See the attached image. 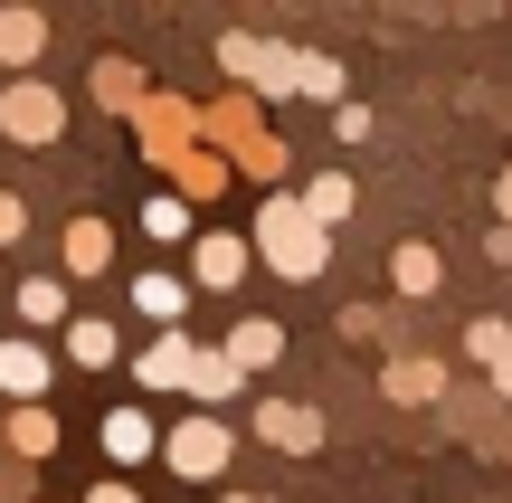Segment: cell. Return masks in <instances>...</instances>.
<instances>
[{"label": "cell", "instance_id": "cell-3", "mask_svg": "<svg viewBox=\"0 0 512 503\" xmlns=\"http://www.w3.org/2000/svg\"><path fill=\"white\" fill-rule=\"evenodd\" d=\"M0 133H10V143H57V133H67V95L57 86H38V76H19L10 95H0Z\"/></svg>", "mask_w": 512, "mask_h": 503}, {"label": "cell", "instance_id": "cell-13", "mask_svg": "<svg viewBox=\"0 0 512 503\" xmlns=\"http://www.w3.org/2000/svg\"><path fill=\"white\" fill-rule=\"evenodd\" d=\"M133 314L162 323V333H181V314H190V276H133Z\"/></svg>", "mask_w": 512, "mask_h": 503}, {"label": "cell", "instance_id": "cell-18", "mask_svg": "<svg viewBox=\"0 0 512 503\" xmlns=\"http://www.w3.org/2000/svg\"><path fill=\"white\" fill-rule=\"evenodd\" d=\"M114 266V228L105 219H67V276H105Z\"/></svg>", "mask_w": 512, "mask_h": 503}, {"label": "cell", "instance_id": "cell-25", "mask_svg": "<svg viewBox=\"0 0 512 503\" xmlns=\"http://www.w3.org/2000/svg\"><path fill=\"white\" fill-rule=\"evenodd\" d=\"M19 228H29V200H19V190H0V247H19Z\"/></svg>", "mask_w": 512, "mask_h": 503}, {"label": "cell", "instance_id": "cell-26", "mask_svg": "<svg viewBox=\"0 0 512 503\" xmlns=\"http://www.w3.org/2000/svg\"><path fill=\"white\" fill-rule=\"evenodd\" d=\"M0 503H38V485H29V466H0Z\"/></svg>", "mask_w": 512, "mask_h": 503}, {"label": "cell", "instance_id": "cell-16", "mask_svg": "<svg viewBox=\"0 0 512 503\" xmlns=\"http://www.w3.org/2000/svg\"><path fill=\"white\" fill-rule=\"evenodd\" d=\"M190 371H200V352H190V333H162L143 352V390H190Z\"/></svg>", "mask_w": 512, "mask_h": 503}, {"label": "cell", "instance_id": "cell-14", "mask_svg": "<svg viewBox=\"0 0 512 503\" xmlns=\"http://www.w3.org/2000/svg\"><path fill=\"white\" fill-rule=\"evenodd\" d=\"M228 361H238V371H266L275 352H285V323H266V314H238L228 323V342H219Z\"/></svg>", "mask_w": 512, "mask_h": 503}, {"label": "cell", "instance_id": "cell-29", "mask_svg": "<svg viewBox=\"0 0 512 503\" xmlns=\"http://www.w3.org/2000/svg\"><path fill=\"white\" fill-rule=\"evenodd\" d=\"M494 390H503V399H512V361H503V371H494Z\"/></svg>", "mask_w": 512, "mask_h": 503}, {"label": "cell", "instance_id": "cell-21", "mask_svg": "<svg viewBox=\"0 0 512 503\" xmlns=\"http://www.w3.org/2000/svg\"><path fill=\"white\" fill-rule=\"evenodd\" d=\"M0 447H10V456H57V418H48V409L0 418Z\"/></svg>", "mask_w": 512, "mask_h": 503}, {"label": "cell", "instance_id": "cell-19", "mask_svg": "<svg viewBox=\"0 0 512 503\" xmlns=\"http://www.w3.org/2000/svg\"><path fill=\"white\" fill-rule=\"evenodd\" d=\"M48 48V10H0V67H29Z\"/></svg>", "mask_w": 512, "mask_h": 503}, {"label": "cell", "instance_id": "cell-17", "mask_svg": "<svg viewBox=\"0 0 512 503\" xmlns=\"http://www.w3.org/2000/svg\"><path fill=\"white\" fill-rule=\"evenodd\" d=\"M238 390H247V371H238V361H228V352H200V371H190V399H200V409L219 418Z\"/></svg>", "mask_w": 512, "mask_h": 503}, {"label": "cell", "instance_id": "cell-15", "mask_svg": "<svg viewBox=\"0 0 512 503\" xmlns=\"http://www.w3.org/2000/svg\"><path fill=\"white\" fill-rule=\"evenodd\" d=\"M114 352H124V333H114L105 314H76L67 323V361H76V371H114Z\"/></svg>", "mask_w": 512, "mask_h": 503}, {"label": "cell", "instance_id": "cell-7", "mask_svg": "<svg viewBox=\"0 0 512 503\" xmlns=\"http://www.w3.org/2000/svg\"><path fill=\"white\" fill-rule=\"evenodd\" d=\"M219 57H228V67H238V76H256V95H294V57L285 48H266V38H219Z\"/></svg>", "mask_w": 512, "mask_h": 503}, {"label": "cell", "instance_id": "cell-10", "mask_svg": "<svg viewBox=\"0 0 512 503\" xmlns=\"http://www.w3.org/2000/svg\"><path fill=\"white\" fill-rule=\"evenodd\" d=\"M95 105H105V114H143L152 105L143 67H133V57H95Z\"/></svg>", "mask_w": 512, "mask_h": 503}, {"label": "cell", "instance_id": "cell-27", "mask_svg": "<svg viewBox=\"0 0 512 503\" xmlns=\"http://www.w3.org/2000/svg\"><path fill=\"white\" fill-rule=\"evenodd\" d=\"M86 503H143V494H133V485H124V475H105V485H95Z\"/></svg>", "mask_w": 512, "mask_h": 503}, {"label": "cell", "instance_id": "cell-20", "mask_svg": "<svg viewBox=\"0 0 512 503\" xmlns=\"http://www.w3.org/2000/svg\"><path fill=\"white\" fill-rule=\"evenodd\" d=\"M294 95H304V105H332V114H342L351 105V95H342V67H332V57H294Z\"/></svg>", "mask_w": 512, "mask_h": 503}, {"label": "cell", "instance_id": "cell-9", "mask_svg": "<svg viewBox=\"0 0 512 503\" xmlns=\"http://www.w3.org/2000/svg\"><path fill=\"white\" fill-rule=\"evenodd\" d=\"M105 456H114V466H143V456H162L152 409H105Z\"/></svg>", "mask_w": 512, "mask_h": 503}, {"label": "cell", "instance_id": "cell-8", "mask_svg": "<svg viewBox=\"0 0 512 503\" xmlns=\"http://www.w3.org/2000/svg\"><path fill=\"white\" fill-rule=\"evenodd\" d=\"M380 390L399 399V409H427V399H446V361H427V352H399L380 371Z\"/></svg>", "mask_w": 512, "mask_h": 503}, {"label": "cell", "instance_id": "cell-2", "mask_svg": "<svg viewBox=\"0 0 512 503\" xmlns=\"http://www.w3.org/2000/svg\"><path fill=\"white\" fill-rule=\"evenodd\" d=\"M162 466L190 475V485H219L228 466H238V437H228V418H181V428H162Z\"/></svg>", "mask_w": 512, "mask_h": 503}, {"label": "cell", "instance_id": "cell-5", "mask_svg": "<svg viewBox=\"0 0 512 503\" xmlns=\"http://www.w3.org/2000/svg\"><path fill=\"white\" fill-rule=\"evenodd\" d=\"M256 266V247L247 238H228V228H209V238H190V285H209V295H228Z\"/></svg>", "mask_w": 512, "mask_h": 503}, {"label": "cell", "instance_id": "cell-24", "mask_svg": "<svg viewBox=\"0 0 512 503\" xmlns=\"http://www.w3.org/2000/svg\"><path fill=\"white\" fill-rule=\"evenodd\" d=\"M143 228H152L162 247H190V200H152V209H143Z\"/></svg>", "mask_w": 512, "mask_h": 503}, {"label": "cell", "instance_id": "cell-22", "mask_svg": "<svg viewBox=\"0 0 512 503\" xmlns=\"http://www.w3.org/2000/svg\"><path fill=\"white\" fill-rule=\"evenodd\" d=\"M304 209H313V219H323V228H342V219H351V171H313Z\"/></svg>", "mask_w": 512, "mask_h": 503}, {"label": "cell", "instance_id": "cell-11", "mask_svg": "<svg viewBox=\"0 0 512 503\" xmlns=\"http://www.w3.org/2000/svg\"><path fill=\"white\" fill-rule=\"evenodd\" d=\"M10 304H19V323H29V333H67V323H76V314H67V276H29Z\"/></svg>", "mask_w": 512, "mask_h": 503}, {"label": "cell", "instance_id": "cell-28", "mask_svg": "<svg viewBox=\"0 0 512 503\" xmlns=\"http://www.w3.org/2000/svg\"><path fill=\"white\" fill-rule=\"evenodd\" d=\"M494 219L512 228V171H503V181H494Z\"/></svg>", "mask_w": 512, "mask_h": 503}, {"label": "cell", "instance_id": "cell-30", "mask_svg": "<svg viewBox=\"0 0 512 503\" xmlns=\"http://www.w3.org/2000/svg\"><path fill=\"white\" fill-rule=\"evenodd\" d=\"M219 503H256V494H219Z\"/></svg>", "mask_w": 512, "mask_h": 503}, {"label": "cell", "instance_id": "cell-23", "mask_svg": "<svg viewBox=\"0 0 512 503\" xmlns=\"http://www.w3.org/2000/svg\"><path fill=\"white\" fill-rule=\"evenodd\" d=\"M465 352H475V361H494V371H503V361H512V323H503V314L465 323Z\"/></svg>", "mask_w": 512, "mask_h": 503}, {"label": "cell", "instance_id": "cell-6", "mask_svg": "<svg viewBox=\"0 0 512 503\" xmlns=\"http://www.w3.org/2000/svg\"><path fill=\"white\" fill-rule=\"evenodd\" d=\"M256 437L285 447V456H313V447H323V409H304V399H266V409H256Z\"/></svg>", "mask_w": 512, "mask_h": 503}, {"label": "cell", "instance_id": "cell-12", "mask_svg": "<svg viewBox=\"0 0 512 503\" xmlns=\"http://www.w3.org/2000/svg\"><path fill=\"white\" fill-rule=\"evenodd\" d=\"M389 285H399L408 304H427V295H437V285H446V257H437V247H427V238H408L399 257H389Z\"/></svg>", "mask_w": 512, "mask_h": 503}, {"label": "cell", "instance_id": "cell-4", "mask_svg": "<svg viewBox=\"0 0 512 503\" xmlns=\"http://www.w3.org/2000/svg\"><path fill=\"white\" fill-rule=\"evenodd\" d=\"M48 380H57V361H48V342H38V333H10V342H0V390H10L19 409H38Z\"/></svg>", "mask_w": 512, "mask_h": 503}, {"label": "cell", "instance_id": "cell-1", "mask_svg": "<svg viewBox=\"0 0 512 503\" xmlns=\"http://www.w3.org/2000/svg\"><path fill=\"white\" fill-rule=\"evenodd\" d=\"M247 238H256V266H266V276H285V285H313V276L332 266V228L313 219L304 200H285V190L256 209V228H247Z\"/></svg>", "mask_w": 512, "mask_h": 503}]
</instances>
